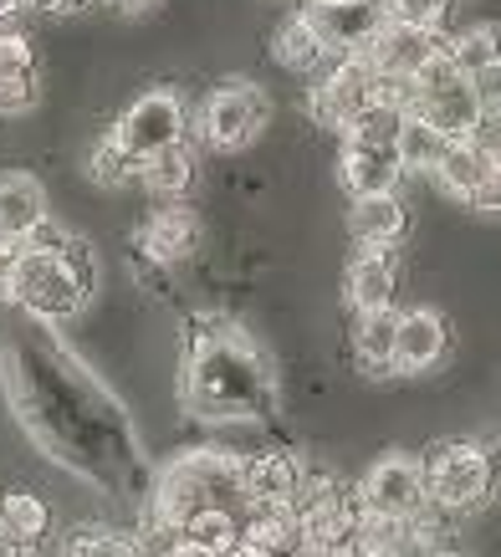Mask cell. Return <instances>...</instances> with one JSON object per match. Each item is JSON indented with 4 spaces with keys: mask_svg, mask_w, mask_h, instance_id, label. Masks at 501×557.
I'll return each instance as SVG.
<instances>
[{
    "mask_svg": "<svg viewBox=\"0 0 501 557\" xmlns=\"http://www.w3.org/2000/svg\"><path fill=\"white\" fill-rule=\"evenodd\" d=\"M455 138H445L440 128H430L425 119H415V113H404L400 123V138H394V153H400L404 174H435V164L445 159V149H451Z\"/></svg>",
    "mask_w": 501,
    "mask_h": 557,
    "instance_id": "26",
    "label": "cell"
},
{
    "mask_svg": "<svg viewBox=\"0 0 501 557\" xmlns=\"http://www.w3.org/2000/svg\"><path fill=\"white\" fill-rule=\"evenodd\" d=\"M302 21L318 32L328 57H364L374 36L389 26V5L384 0H307Z\"/></svg>",
    "mask_w": 501,
    "mask_h": 557,
    "instance_id": "8",
    "label": "cell"
},
{
    "mask_svg": "<svg viewBox=\"0 0 501 557\" xmlns=\"http://www.w3.org/2000/svg\"><path fill=\"white\" fill-rule=\"evenodd\" d=\"M384 98V83H379V72L368 67V57H333L328 72L318 77V87L307 92V113L318 128H349L364 108Z\"/></svg>",
    "mask_w": 501,
    "mask_h": 557,
    "instance_id": "6",
    "label": "cell"
},
{
    "mask_svg": "<svg viewBox=\"0 0 501 557\" xmlns=\"http://www.w3.org/2000/svg\"><path fill=\"white\" fill-rule=\"evenodd\" d=\"M0 557H26V553H21L16 542H11V537H5V532H0Z\"/></svg>",
    "mask_w": 501,
    "mask_h": 557,
    "instance_id": "33",
    "label": "cell"
},
{
    "mask_svg": "<svg viewBox=\"0 0 501 557\" xmlns=\"http://www.w3.org/2000/svg\"><path fill=\"white\" fill-rule=\"evenodd\" d=\"M445 354H451V327L440 312H430V307L400 312V322H394V373H430L445 363Z\"/></svg>",
    "mask_w": 501,
    "mask_h": 557,
    "instance_id": "13",
    "label": "cell"
},
{
    "mask_svg": "<svg viewBox=\"0 0 501 557\" xmlns=\"http://www.w3.org/2000/svg\"><path fill=\"white\" fill-rule=\"evenodd\" d=\"M271 51H277V62H282L286 72H297V77H307V72H318V67H328V62H333V57H328V47L318 41V32L302 21V11H297V16H286L282 26H277Z\"/></svg>",
    "mask_w": 501,
    "mask_h": 557,
    "instance_id": "24",
    "label": "cell"
},
{
    "mask_svg": "<svg viewBox=\"0 0 501 557\" xmlns=\"http://www.w3.org/2000/svg\"><path fill=\"white\" fill-rule=\"evenodd\" d=\"M250 496L241 486V460L235 456H190L169 466L159 481V527H184L200 511H241L246 517Z\"/></svg>",
    "mask_w": 501,
    "mask_h": 557,
    "instance_id": "3",
    "label": "cell"
},
{
    "mask_svg": "<svg viewBox=\"0 0 501 557\" xmlns=\"http://www.w3.org/2000/svg\"><path fill=\"white\" fill-rule=\"evenodd\" d=\"M138 180H144V189H149L154 200H180L184 189L195 185V153H190V144H174V149L144 159Z\"/></svg>",
    "mask_w": 501,
    "mask_h": 557,
    "instance_id": "25",
    "label": "cell"
},
{
    "mask_svg": "<svg viewBox=\"0 0 501 557\" xmlns=\"http://www.w3.org/2000/svg\"><path fill=\"white\" fill-rule=\"evenodd\" d=\"M271 369L231 322L200 318L184 363V405L200 420H267L271 414Z\"/></svg>",
    "mask_w": 501,
    "mask_h": 557,
    "instance_id": "1",
    "label": "cell"
},
{
    "mask_svg": "<svg viewBox=\"0 0 501 557\" xmlns=\"http://www.w3.org/2000/svg\"><path fill=\"white\" fill-rule=\"evenodd\" d=\"M471 87H476V102H481L486 123L501 119V57L497 62H486L481 72H471Z\"/></svg>",
    "mask_w": 501,
    "mask_h": 557,
    "instance_id": "31",
    "label": "cell"
},
{
    "mask_svg": "<svg viewBox=\"0 0 501 557\" xmlns=\"http://www.w3.org/2000/svg\"><path fill=\"white\" fill-rule=\"evenodd\" d=\"M353 502L364 517H384V522H415L425 517L430 496H425V466L410 456H384L368 466V475L358 481Z\"/></svg>",
    "mask_w": 501,
    "mask_h": 557,
    "instance_id": "7",
    "label": "cell"
},
{
    "mask_svg": "<svg viewBox=\"0 0 501 557\" xmlns=\"http://www.w3.org/2000/svg\"><path fill=\"white\" fill-rule=\"evenodd\" d=\"M364 57H368V67L379 72V83L384 87H410L419 72L430 67L435 57H445V32L389 21L384 32L374 36V47H368Z\"/></svg>",
    "mask_w": 501,
    "mask_h": 557,
    "instance_id": "11",
    "label": "cell"
},
{
    "mask_svg": "<svg viewBox=\"0 0 501 557\" xmlns=\"http://www.w3.org/2000/svg\"><path fill=\"white\" fill-rule=\"evenodd\" d=\"M241 460V486L250 502H292L302 486L297 460L282 450H256V456H235Z\"/></svg>",
    "mask_w": 501,
    "mask_h": 557,
    "instance_id": "19",
    "label": "cell"
},
{
    "mask_svg": "<svg viewBox=\"0 0 501 557\" xmlns=\"http://www.w3.org/2000/svg\"><path fill=\"white\" fill-rule=\"evenodd\" d=\"M445 57H451L466 77H471V72H481L486 62H497V57H501V26L481 21V26H466V32L445 36Z\"/></svg>",
    "mask_w": 501,
    "mask_h": 557,
    "instance_id": "27",
    "label": "cell"
},
{
    "mask_svg": "<svg viewBox=\"0 0 501 557\" xmlns=\"http://www.w3.org/2000/svg\"><path fill=\"white\" fill-rule=\"evenodd\" d=\"M491 486H497V460L486 445H471V440L440 445L425 471V496L440 511H476L491 496Z\"/></svg>",
    "mask_w": 501,
    "mask_h": 557,
    "instance_id": "5",
    "label": "cell"
},
{
    "mask_svg": "<svg viewBox=\"0 0 501 557\" xmlns=\"http://www.w3.org/2000/svg\"><path fill=\"white\" fill-rule=\"evenodd\" d=\"M47 189L36 174H0V240H11V246H26V240L47 225Z\"/></svg>",
    "mask_w": 501,
    "mask_h": 557,
    "instance_id": "16",
    "label": "cell"
},
{
    "mask_svg": "<svg viewBox=\"0 0 501 557\" xmlns=\"http://www.w3.org/2000/svg\"><path fill=\"white\" fill-rule=\"evenodd\" d=\"M87 170H93V180H98V185H129V180H138V164H134V159H129L123 149H118L113 134H108L98 149H93Z\"/></svg>",
    "mask_w": 501,
    "mask_h": 557,
    "instance_id": "29",
    "label": "cell"
},
{
    "mask_svg": "<svg viewBox=\"0 0 501 557\" xmlns=\"http://www.w3.org/2000/svg\"><path fill=\"white\" fill-rule=\"evenodd\" d=\"M174 532L210 557H241V547H246V517L241 511H200Z\"/></svg>",
    "mask_w": 501,
    "mask_h": 557,
    "instance_id": "23",
    "label": "cell"
},
{
    "mask_svg": "<svg viewBox=\"0 0 501 557\" xmlns=\"http://www.w3.org/2000/svg\"><path fill=\"white\" fill-rule=\"evenodd\" d=\"M62 557H144V542L102 532V527H83V532L62 547Z\"/></svg>",
    "mask_w": 501,
    "mask_h": 557,
    "instance_id": "28",
    "label": "cell"
},
{
    "mask_svg": "<svg viewBox=\"0 0 501 557\" xmlns=\"http://www.w3.org/2000/svg\"><path fill=\"white\" fill-rule=\"evenodd\" d=\"M497 153H501V144H497Z\"/></svg>",
    "mask_w": 501,
    "mask_h": 557,
    "instance_id": "36",
    "label": "cell"
},
{
    "mask_svg": "<svg viewBox=\"0 0 501 557\" xmlns=\"http://www.w3.org/2000/svg\"><path fill=\"white\" fill-rule=\"evenodd\" d=\"M36 102V51L26 36H0V113H21Z\"/></svg>",
    "mask_w": 501,
    "mask_h": 557,
    "instance_id": "20",
    "label": "cell"
},
{
    "mask_svg": "<svg viewBox=\"0 0 501 557\" xmlns=\"http://www.w3.org/2000/svg\"><path fill=\"white\" fill-rule=\"evenodd\" d=\"M11 267H16V246H11V240H0V302L11 297Z\"/></svg>",
    "mask_w": 501,
    "mask_h": 557,
    "instance_id": "32",
    "label": "cell"
},
{
    "mask_svg": "<svg viewBox=\"0 0 501 557\" xmlns=\"http://www.w3.org/2000/svg\"><path fill=\"white\" fill-rule=\"evenodd\" d=\"M113 138L134 164L174 149V144H184V102L174 98V92H164V87H159V92H144V98L129 102V113L113 123Z\"/></svg>",
    "mask_w": 501,
    "mask_h": 557,
    "instance_id": "10",
    "label": "cell"
},
{
    "mask_svg": "<svg viewBox=\"0 0 501 557\" xmlns=\"http://www.w3.org/2000/svg\"><path fill=\"white\" fill-rule=\"evenodd\" d=\"M138 246H144V256L149 261H159V267H174V261H184V256L200 246V220L190 215L184 205H159L149 220H144V231H138Z\"/></svg>",
    "mask_w": 501,
    "mask_h": 557,
    "instance_id": "17",
    "label": "cell"
},
{
    "mask_svg": "<svg viewBox=\"0 0 501 557\" xmlns=\"http://www.w3.org/2000/svg\"><path fill=\"white\" fill-rule=\"evenodd\" d=\"M435 185L451 200H466L476 210H501V153L481 138H455L445 159L435 164Z\"/></svg>",
    "mask_w": 501,
    "mask_h": 557,
    "instance_id": "9",
    "label": "cell"
},
{
    "mask_svg": "<svg viewBox=\"0 0 501 557\" xmlns=\"http://www.w3.org/2000/svg\"><path fill=\"white\" fill-rule=\"evenodd\" d=\"M261 123H267V98L250 83L216 87L200 108V138L210 149H246L261 134Z\"/></svg>",
    "mask_w": 501,
    "mask_h": 557,
    "instance_id": "12",
    "label": "cell"
},
{
    "mask_svg": "<svg viewBox=\"0 0 501 557\" xmlns=\"http://www.w3.org/2000/svg\"><path fill=\"white\" fill-rule=\"evenodd\" d=\"M410 231V210L400 195H358L349 205V236L358 251H394Z\"/></svg>",
    "mask_w": 501,
    "mask_h": 557,
    "instance_id": "15",
    "label": "cell"
},
{
    "mask_svg": "<svg viewBox=\"0 0 501 557\" xmlns=\"http://www.w3.org/2000/svg\"><path fill=\"white\" fill-rule=\"evenodd\" d=\"M87 297H93V256L72 236H62L51 220L26 246H16L5 302H16L36 322H62L72 312H83Z\"/></svg>",
    "mask_w": 501,
    "mask_h": 557,
    "instance_id": "2",
    "label": "cell"
},
{
    "mask_svg": "<svg viewBox=\"0 0 501 557\" xmlns=\"http://www.w3.org/2000/svg\"><path fill=\"white\" fill-rule=\"evenodd\" d=\"M404 108L425 119L430 128H440L445 138H481L486 134V113L476 102V87L451 57H435L430 67L419 72L415 83L404 87Z\"/></svg>",
    "mask_w": 501,
    "mask_h": 557,
    "instance_id": "4",
    "label": "cell"
},
{
    "mask_svg": "<svg viewBox=\"0 0 501 557\" xmlns=\"http://www.w3.org/2000/svg\"><path fill=\"white\" fill-rule=\"evenodd\" d=\"M118 5H129V11H138V5H149V0H118Z\"/></svg>",
    "mask_w": 501,
    "mask_h": 557,
    "instance_id": "35",
    "label": "cell"
},
{
    "mask_svg": "<svg viewBox=\"0 0 501 557\" xmlns=\"http://www.w3.org/2000/svg\"><path fill=\"white\" fill-rule=\"evenodd\" d=\"M0 532H5L21 553L32 557L36 547L47 542V532H51L47 502H41V496H32V491H5V496H0Z\"/></svg>",
    "mask_w": 501,
    "mask_h": 557,
    "instance_id": "22",
    "label": "cell"
},
{
    "mask_svg": "<svg viewBox=\"0 0 501 557\" xmlns=\"http://www.w3.org/2000/svg\"><path fill=\"white\" fill-rule=\"evenodd\" d=\"M394 292H400V267H394V251H358L343 271V297H349L353 312H374V307H394Z\"/></svg>",
    "mask_w": 501,
    "mask_h": 557,
    "instance_id": "18",
    "label": "cell"
},
{
    "mask_svg": "<svg viewBox=\"0 0 501 557\" xmlns=\"http://www.w3.org/2000/svg\"><path fill=\"white\" fill-rule=\"evenodd\" d=\"M384 5H389V21H404V26H430V32H440L455 0H384Z\"/></svg>",
    "mask_w": 501,
    "mask_h": 557,
    "instance_id": "30",
    "label": "cell"
},
{
    "mask_svg": "<svg viewBox=\"0 0 501 557\" xmlns=\"http://www.w3.org/2000/svg\"><path fill=\"white\" fill-rule=\"evenodd\" d=\"M21 5H26V0H0V21H5V16H16Z\"/></svg>",
    "mask_w": 501,
    "mask_h": 557,
    "instance_id": "34",
    "label": "cell"
},
{
    "mask_svg": "<svg viewBox=\"0 0 501 557\" xmlns=\"http://www.w3.org/2000/svg\"><path fill=\"white\" fill-rule=\"evenodd\" d=\"M338 180L353 200L358 195H400L404 164L394 149H374V144H353L343 138V153H338Z\"/></svg>",
    "mask_w": 501,
    "mask_h": 557,
    "instance_id": "14",
    "label": "cell"
},
{
    "mask_svg": "<svg viewBox=\"0 0 501 557\" xmlns=\"http://www.w3.org/2000/svg\"><path fill=\"white\" fill-rule=\"evenodd\" d=\"M394 322H400L394 307L358 312V322H353V358H358L364 373H394Z\"/></svg>",
    "mask_w": 501,
    "mask_h": 557,
    "instance_id": "21",
    "label": "cell"
}]
</instances>
